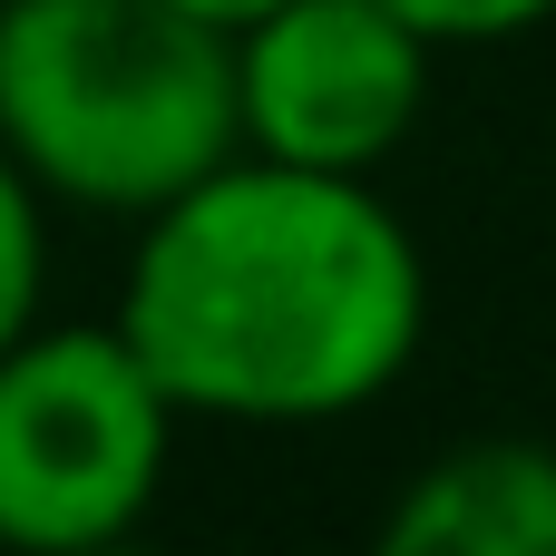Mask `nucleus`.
Masks as SVG:
<instances>
[{
	"label": "nucleus",
	"instance_id": "f257e3e1",
	"mask_svg": "<svg viewBox=\"0 0 556 556\" xmlns=\"http://www.w3.org/2000/svg\"><path fill=\"white\" fill-rule=\"evenodd\" d=\"M176 420L323 430L371 410L430 332V264L381 176L225 156L137 215L108 313Z\"/></svg>",
	"mask_w": 556,
	"mask_h": 556
},
{
	"label": "nucleus",
	"instance_id": "f03ea898",
	"mask_svg": "<svg viewBox=\"0 0 556 556\" xmlns=\"http://www.w3.org/2000/svg\"><path fill=\"white\" fill-rule=\"evenodd\" d=\"M0 147L49 205L156 215L235 137V39L166 0H0Z\"/></svg>",
	"mask_w": 556,
	"mask_h": 556
},
{
	"label": "nucleus",
	"instance_id": "7ed1b4c3",
	"mask_svg": "<svg viewBox=\"0 0 556 556\" xmlns=\"http://www.w3.org/2000/svg\"><path fill=\"white\" fill-rule=\"evenodd\" d=\"M176 459V401L117 323H29L0 352V547H117Z\"/></svg>",
	"mask_w": 556,
	"mask_h": 556
},
{
	"label": "nucleus",
	"instance_id": "20e7f679",
	"mask_svg": "<svg viewBox=\"0 0 556 556\" xmlns=\"http://www.w3.org/2000/svg\"><path fill=\"white\" fill-rule=\"evenodd\" d=\"M430 59L381 0H274L235 29V137L244 156L381 176L430 108Z\"/></svg>",
	"mask_w": 556,
	"mask_h": 556
},
{
	"label": "nucleus",
	"instance_id": "39448f33",
	"mask_svg": "<svg viewBox=\"0 0 556 556\" xmlns=\"http://www.w3.org/2000/svg\"><path fill=\"white\" fill-rule=\"evenodd\" d=\"M391 556H556V450L547 440H459L381 518Z\"/></svg>",
	"mask_w": 556,
	"mask_h": 556
},
{
	"label": "nucleus",
	"instance_id": "423d86ee",
	"mask_svg": "<svg viewBox=\"0 0 556 556\" xmlns=\"http://www.w3.org/2000/svg\"><path fill=\"white\" fill-rule=\"evenodd\" d=\"M39 303H49V195L0 147V352L39 323Z\"/></svg>",
	"mask_w": 556,
	"mask_h": 556
},
{
	"label": "nucleus",
	"instance_id": "0eeeda50",
	"mask_svg": "<svg viewBox=\"0 0 556 556\" xmlns=\"http://www.w3.org/2000/svg\"><path fill=\"white\" fill-rule=\"evenodd\" d=\"M381 10L410 20L430 49H498V39H528L556 20V0H381Z\"/></svg>",
	"mask_w": 556,
	"mask_h": 556
},
{
	"label": "nucleus",
	"instance_id": "6e6552de",
	"mask_svg": "<svg viewBox=\"0 0 556 556\" xmlns=\"http://www.w3.org/2000/svg\"><path fill=\"white\" fill-rule=\"evenodd\" d=\"M166 10H186V20H205V29H225V39H235V29H244L254 10H274V0H166Z\"/></svg>",
	"mask_w": 556,
	"mask_h": 556
}]
</instances>
